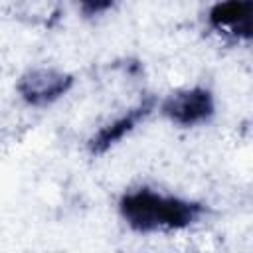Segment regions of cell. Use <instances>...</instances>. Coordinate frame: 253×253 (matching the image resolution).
<instances>
[{
	"label": "cell",
	"instance_id": "obj_1",
	"mask_svg": "<svg viewBox=\"0 0 253 253\" xmlns=\"http://www.w3.org/2000/svg\"><path fill=\"white\" fill-rule=\"evenodd\" d=\"M121 219L134 233H164L184 231L196 225L206 213V204L160 190L138 186L123 192L117 204Z\"/></svg>",
	"mask_w": 253,
	"mask_h": 253
},
{
	"label": "cell",
	"instance_id": "obj_2",
	"mask_svg": "<svg viewBox=\"0 0 253 253\" xmlns=\"http://www.w3.org/2000/svg\"><path fill=\"white\" fill-rule=\"evenodd\" d=\"M75 87V75L55 65L28 67L16 79V93L28 107H49Z\"/></svg>",
	"mask_w": 253,
	"mask_h": 253
},
{
	"label": "cell",
	"instance_id": "obj_3",
	"mask_svg": "<svg viewBox=\"0 0 253 253\" xmlns=\"http://www.w3.org/2000/svg\"><path fill=\"white\" fill-rule=\"evenodd\" d=\"M158 113L176 126L194 128L210 123L215 115V97L204 85L182 87L168 93L156 105Z\"/></svg>",
	"mask_w": 253,
	"mask_h": 253
},
{
	"label": "cell",
	"instance_id": "obj_4",
	"mask_svg": "<svg viewBox=\"0 0 253 253\" xmlns=\"http://www.w3.org/2000/svg\"><path fill=\"white\" fill-rule=\"evenodd\" d=\"M156 105H158V99L154 95H146L138 103L128 107L125 113H121L115 119H111L105 125H101L87 138V152L91 156H103L109 150H113L130 132H134L138 128V125H142L156 111Z\"/></svg>",
	"mask_w": 253,
	"mask_h": 253
},
{
	"label": "cell",
	"instance_id": "obj_5",
	"mask_svg": "<svg viewBox=\"0 0 253 253\" xmlns=\"http://www.w3.org/2000/svg\"><path fill=\"white\" fill-rule=\"evenodd\" d=\"M251 2H217L208 10V26L223 36L233 40H251Z\"/></svg>",
	"mask_w": 253,
	"mask_h": 253
},
{
	"label": "cell",
	"instance_id": "obj_6",
	"mask_svg": "<svg viewBox=\"0 0 253 253\" xmlns=\"http://www.w3.org/2000/svg\"><path fill=\"white\" fill-rule=\"evenodd\" d=\"M113 8V2H85L79 6V10L83 12L85 18H93V16H103L105 12H109Z\"/></svg>",
	"mask_w": 253,
	"mask_h": 253
}]
</instances>
